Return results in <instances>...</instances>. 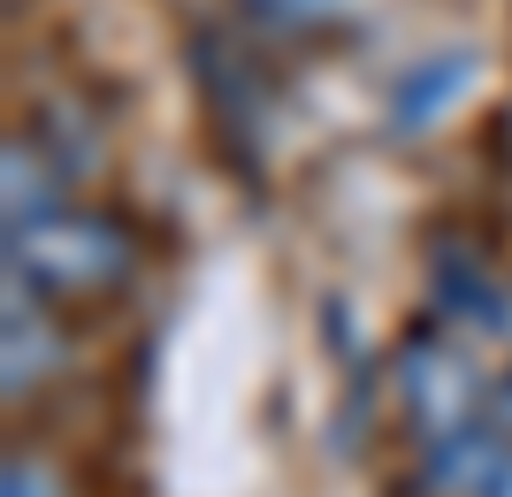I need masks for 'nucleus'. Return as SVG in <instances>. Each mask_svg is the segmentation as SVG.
Masks as SVG:
<instances>
[{
	"label": "nucleus",
	"mask_w": 512,
	"mask_h": 497,
	"mask_svg": "<svg viewBox=\"0 0 512 497\" xmlns=\"http://www.w3.org/2000/svg\"><path fill=\"white\" fill-rule=\"evenodd\" d=\"M16 268H31L46 291H92L123 268V238L85 215H39L31 230H16Z\"/></svg>",
	"instance_id": "obj_1"
},
{
	"label": "nucleus",
	"mask_w": 512,
	"mask_h": 497,
	"mask_svg": "<svg viewBox=\"0 0 512 497\" xmlns=\"http://www.w3.org/2000/svg\"><path fill=\"white\" fill-rule=\"evenodd\" d=\"M459 85H467V54H428L406 85L390 92V123H398V130H428L436 108H444Z\"/></svg>",
	"instance_id": "obj_2"
}]
</instances>
